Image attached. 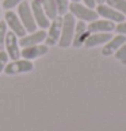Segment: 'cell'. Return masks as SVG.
<instances>
[{"mask_svg":"<svg viewBox=\"0 0 126 131\" xmlns=\"http://www.w3.org/2000/svg\"><path fill=\"white\" fill-rule=\"evenodd\" d=\"M75 26H76V19L71 12H66L62 16V27H61V35L59 39V46L60 47H69L72 46L75 35Z\"/></svg>","mask_w":126,"mask_h":131,"instance_id":"obj_1","label":"cell"},{"mask_svg":"<svg viewBox=\"0 0 126 131\" xmlns=\"http://www.w3.org/2000/svg\"><path fill=\"white\" fill-rule=\"evenodd\" d=\"M18 16H19V19H21L25 30L28 34L37 31V23H35V20H34V16H33V12H31L30 2L25 0V2H22L18 6Z\"/></svg>","mask_w":126,"mask_h":131,"instance_id":"obj_2","label":"cell"},{"mask_svg":"<svg viewBox=\"0 0 126 131\" xmlns=\"http://www.w3.org/2000/svg\"><path fill=\"white\" fill-rule=\"evenodd\" d=\"M72 15L75 18H77L79 20H83L85 23H90V22H94L98 19V12L92 8H88L85 4H80V3H69V8H68Z\"/></svg>","mask_w":126,"mask_h":131,"instance_id":"obj_3","label":"cell"},{"mask_svg":"<svg viewBox=\"0 0 126 131\" xmlns=\"http://www.w3.org/2000/svg\"><path fill=\"white\" fill-rule=\"evenodd\" d=\"M4 22L7 23V27H9V30L15 34L16 37L22 38L27 34V31L25 30V27H23L22 22H21V19L18 16V14L12 12V9L6 11V14H4Z\"/></svg>","mask_w":126,"mask_h":131,"instance_id":"obj_4","label":"cell"},{"mask_svg":"<svg viewBox=\"0 0 126 131\" xmlns=\"http://www.w3.org/2000/svg\"><path fill=\"white\" fill-rule=\"evenodd\" d=\"M33 69H34L33 62L28 61V60H25V58H22V60H15V61L7 64L3 72L6 74H8V76H11V74L27 73V72H31Z\"/></svg>","mask_w":126,"mask_h":131,"instance_id":"obj_5","label":"cell"},{"mask_svg":"<svg viewBox=\"0 0 126 131\" xmlns=\"http://www.w3.org/2000/svg\"><path fill=\"white\" fill-rule=\"evenodd\" d=\"M96 9L95 11L98 12V15L102 16L103 19H107V20H111L114 23H122L125 22V15L123 14H121L119 11H117V9H114L113 7L107 6V4H98V6L95 7Z\"/></svg>","mask_w":126,"mask_h":131,"instance_id":"obj_6","label":"cell"},{"mask_svg":"<svg viewBox=\"0 0 126 131\" xmlns=\"http://www.w3.org/2000/svg\"><path fill=\"white\" fill-rule=\"evenodd\" d=\"M30 7H31V12H33V16H34V20H35L37 26L45 30V28H49L50 26V20L49 18L46 16L45 11L42 8V4L40 0H33L30 3Z\"/></svg>","mask_w":126,"mask_h":131,"instance_id":"obj_7","label":"cell"},{"mask_svg":"<svg viewBox=\"0 0 126 131\" xmlns=\"http://www.w3.org/2000/svg\"><path fill=\"white\" fill-rule=\"evenodd\" d=\"M4 47H6V53L8 54L9 60L15 61V60L21 58V46H19V41H18V37L12 31L7 32Z\"/></svg>","mask_w":126,"mask_h":131,"instance_id":"obj_8","label":"cell"},{"mask_svg":"<svg viewBox=\"0 0 126 131\" xmlns=\"http://www.w3.org/2000/svg\"><path fill=\"white\" fill-rule=\"evenodd\" d=\"M61 27H62V16L59 15L56 19L50 20V26H49V31L46 34V45L52 46V45H57L61 35Z\"/></svg>","mask_w":126,"mask_h":131,"instance_id":"obj_9","label":"cell"},{"mask_svg":"<svg viewBox=\"0 0 126 131\" xmlns=\"http://www.w3.org/2000/svg\"><path fill=\"white\" fill-rule=\"evenodd\" d=\"M49 51V46L47 45H34V46H27V47H22L21 51V57L25 60L33 61L37 60L42 56H45Z\"/></svg>","mask_w":126,"mask_h":131,"instance_id":"obj_10","label":"cell"},{"mask_svg":"<svg viewBox=\"0 0 126 131\" xmlns=\"http://www.w3.org/2000/svg\"><path fill=\"white\" fill-rule=\"evenodd\" d=\"M46 31L45 30H37L34 32H30V34H26L25 37H22L19 39V46L22 47H27V46H34V45H40L43 41L46 39Z\"/></svg>","mask_w":126,"mask_h":131,"instance_id":"obj_11","label":"cell"},{"mask_svg":"<svg viewBox=\"0 0 126 131\" xmlns=\"http://www.w3.org/2000/svg\"><path fill=\"white\" fill-rule=\"evenodd\" d=\"M90 31L87 28L85 22L83 20H79L76 22V26H75V35H73V41H72V46L73 47H81L84 45L85 39L88 38L90 35Z\"/></svg>","mask_w":126,"mask_h":131,"instance_id":"obj_12","label":"cell"},{"mask_svg":"<svg viewBox=\"0 0 126 131\" xmlns=\"http://www.w3.org/2000/svg\"><path fill=\"white\" fill-rule=\"evenodd\" d=\"M87 28L90 32H111L115 28V23L107 19H96L94 22H90Z\"/></svg>","mask_w":126,"mask_h":131,"instance_id":"obj_13","label":"cell"},{"mask_svg":"<svg viewBox=\"0 0 126 131\" xmlns=\"http://www.w3.org/2000/svg\"><path fill=\"white\" fill-rule=\"evenodd\" d=\"M125 42H126V35L118 34V35L113 37L107 43H104L103 49H102V54H103V56H111V54H114V53H117V50L123 45Z\"/></svg>","mask_w":126,"mask_h":131,"instance_id":"obj_14","label":"cell"},{"mask_svg":"<svg viewBox=\"0 0 126 131\" xmlns=\"http://www.w3.org/2000/svg\"><path fill=\"white\" fill-rule=\"evenodd\" d=\"M111 38H113V34H110V32H91L84 42V46L95 47L98 45H104Z\"/></svg>","mask_w":126,"mask_h":131,"instance_id":"obj_15","label":"cell"},{"mask_svg":"<svg viewBox=\"0 0 126 131\" xmlns=\"http://www.w3.org/2000/svg\"><path fill=\"white\" fill-rule=\"evenodd\" d=\"M42 4V8L45 11L46 16L49 18V20H53L59 16V11H57V4L54 0H40Z\"/></svg>","mask_w":126,"mask_h":131,"instance_id":"obj_16","label":"cell"},{"mask_svg":"<svg viewBox=\"0 0 126 131\" xmlns=\"http://www.w3.org/2000/svg\"><path fill=\"white\" fill-rule=\"evenodd\" d=\"M106 4L126 16V0H106Z\"/></svg>","mask_w":126,"mask_h":131,"instance_id":"obj_17","label":"cell"},{"mask_svg":"<svg viewBox=\"0 0 126 131\" xmlns=\"http://www.w3.org/2000/svg\"><path fill=\"white\" fill-rule=\"evenodd\" d=\"M57 4V11H59V15L64 16L68 12V8H69V0H54Z\"/></svg>","mask_w":126,"mask_h":131,"instance_id":"obj_18","label":"cell"},{"mask_svg":"<svg viewBox=\"0 0 126 131\" xmlns=\"http://www.w3.org/2000/svg\"><path fill=\"white\" fill-rule=\"evenodd\" d=\"M7 23L0 20V50L4 49V42H6V35H7Z\"/></svg>","mask_w":126,"mask_h":131,"instance_id":"obj_19","label":"cell"},{"mask_svg":"<svg viewBox=\"0 0 126 131\" xmlns=\"http://www.w3.org/2000/svg\"><path fill=\"white\" fill-rule=\"evenodd\" d=\"M22 2H25V0H3L2 8L6 9V11H8V9H12V8L18 7Z\"/></svg>","mask_w":126,"mask_h":131,"instance_id":"obj_20","label":"cell"},{"mask_svg":"<svg viewBox=\"0 0 126 131\" xmlns=\"http://www.w3.org/2000/svg\"><path fill=\"white\" fill-rule=\"evenodd\" d=\"M8 60H9V57H8L7 53L4 50H0V73L4 70L6 65L8 64Z\"/></svg>","mask_w":126,"mask_h":131,"instance_id":"obj_21","label":"cell"},{"mask_svg":"<svg viewBox=\"0 0 126 131\" xmlns=\"http://www.w3.org/2000/svg\"><path fill=\"white\" fill-rule=\"evenodd\" d=\"M115 58H117V60H121V61L126 60V42L117 50V53H115Z\"/></svg>","mask_w":126,"mask_h":131,"instance_id":"obj_22","label":"cell"},{"mask_svg":"<svg viewBox=\"0 0 126 131\" xmlns=\"http://www.w3.org/2000/svg\"><path fill=\"white\" fill-rule=\"evenodd\" d=\"M115 31L118 34H122V35H126V22H122V23H118L115 25Z\"/></svg>","mask_w":126,"mask_h":131,"instance_id":"obj_23","label":"cell"},{"mask_svg":"<svg viewBox=\"0 0 126 131\" xmlns=\"http://www.w3.org/2000/svg\"><path fill=\"white\" fill-rule=\"evenodd\" d=\"M84 2V4L88 8H92V9H95V7H96V2L95 0H83Z\"/></svg>","mask_w":126,"mask_h":131,"instance_id":"obj_24","label":"cell"},{"mask_svg":"<svg viewBox=\"0 0 126 131\" xmlns=\"http://www.w3.org/2000/svg\"><path fill=\"white\" fill-rule=\"evenodd\" d=\"M96 2V6H98V4H103V3H106V0H95Z\"/></svg>","mask_w":126,"mask_h":131,"instance_id":"obj_25","label":"cell"},{"mask_svg":"<svg viewBox=\"0 0 126 131\" xmlns=\"http://www.w3.org/2000/svg\"><path fill=\"white\" fill-rule=\"evenodd\" d=\"M0 20H2V4H0Z\"/></svg>","mask_w":126,"mask_h":131,"instance_id":"obj_26","label":"cell"},{"mask_svg":"<svg viewBox=\"0 0 126 131\" xmlns=\"http://www.w3.org/2000/svg\"><path fill=\"white\" fill-rule=\"evenodd\" d=\"M71 2H73V3H79V2H81V0H71Z\"/></svg>","mask_w":126,"mask_h":131,"instance_id":"obj_27","label":"cell"}]
</instances>
